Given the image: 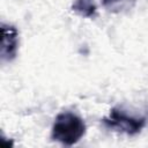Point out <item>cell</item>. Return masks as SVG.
Segmentation results:
<instances>
[{
    "label": "cell",
    "mask_w": 148,
    "mask_h": 148,
    "mask_svg": "<svg viewBox=\"0 0 148 148\" xmlns=\"http://www.w3.org/2000/svg\"><path fill=\"white\" fill-rule=\"evenodd\" d=\"M86 134V124L83 119L71 111L59 113L51 130L52 140L65 146H73Z\"/></svg>",
    "instance_id": "cell-1"
},
{
    "label": "cell",
    "mask_w": 148,
    "mask_h": 148,
    "mask_svg": "<svg viewBox=\"0 0 148 148\" xmlns=\"http://www.w3.org/2000/svg\"><path fill=\"white\" fill-rule=\"evenodd\" d=\"M103 124L111 128L128 135H135L147 125L148 117L146 114H135L133 111L118 105L110 110L108 117L103 118Z\"/></svg>",
    "instance_id": "cell-2"
},
{
    "label": "cell",
    "mask_w": 148,
    "mask_h": 148,
    "mask_svg": "<svg viewBox=\"0 0 148 148\" xmlns=\"http://www.w3.org/2000/svg\"><path fill=\"white\" fill-rule=\"evenodd\" d=\"M18 49V31L14 25L1 23V60L9 62L15 59Z\"/></svg>",
    "instance_id": "cell-3"
},
{
    "label": "cell",
    "mask_w": 148,
    "mask_h": 148,
    "mask_svg": "<svg viewBox=\"0 0 148 148\" xmlns=\"http://www.w3.org/2000/svg\"><path fill=\"white\" fill-rule=\"evenodd\" d=\"M72 10L82 17L94 18L97 14V7L94 0H74Z\"/></svg>",
    "instance_id": "cell-4"
},
{
    "label": "cell",
    "mask_w": 148,
    "mask_h": 148,
    "mask_svg": "<svg viewBox=\"0 0 148 148\" xmlns=\"http://www.w3.org/2000/svg\"><path fill=\"white\" fill-rule=\"evenodd\" d=\"M135 1L136 0H102V3L109 12L119 13L123 9L133 7Z\"/></svg>",
    "instance_id": "cell-5"
}]
</instances>
